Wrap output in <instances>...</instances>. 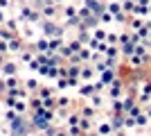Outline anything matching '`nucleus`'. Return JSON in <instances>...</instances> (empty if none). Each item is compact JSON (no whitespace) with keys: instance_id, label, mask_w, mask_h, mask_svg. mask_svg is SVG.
I'll use <instances>...</instances> for the list:
<instances>
[{"instance_id":"nucleus-23","label":"nucleus","mask_w":151,"mask_h":136,"mask_svg":"<svg viewBox=\"0 0 151 136\" xmlns=\"http://www.w3.org/2000/svg\"><path fill=\"white\" fill-rule=\"evenodd\" d=\"M68 48H70L72 52H79V50H81V45H79V41H77V39H72V41H70V43H68Z\"/></svg>"},{"instance_id":"nucleus-21","label":"nucleus","mask_w":151,"mask_h":136,"mask_svg":"<svg viewBox=\"0 0 151 136\" xmlns=\"http://www.w3.org/2000/svg\"><path fill=\"white\" fill-rule=\"evenodd\" d=\"M111 79H113V71H104L101 73V84H108Z\"/></svg>"},{"instance_id":"nucleus-17","label":"nucleus","mask_w":151,"mask_h":136,"mask_svg":"<svg viewBox=\"0 0 151 136\" xmlns=\"http://www.w3.org/2000/svg\"><path fill=\"white\" fill-rule=\"evenodd\" d=\"M68 104H70V97H65V95H59L57 97V107H59V109H65Z\"/></svg>"},{"instance_id":"nucleus-28","label":"nucleus","mask_w":151,"mask_h":136,"mask_svg":"<svg viewBox=\"0 0 151 136\" xmlns=\"http://www.w3.org/2000/svg\"><path fill=\"white\" fill-rule=\"evenodd\" d=\"M12 5H14L12 0H0V9H5V12H7V9H9Z\"/></svg>"},{"instance_id":"nucleus-14","label":"nucleus","mask_w":151,"mask_h":136,"mask_svg":"<svg viewBox=\"0 0 151 136\" xmlns=\"http://www.w3.org/2000/svg\"><path fill=\"white\" fill-rule=\"evenodd\" d=\"M23 86H25L27 91H36V93H38V89H41L38 79H34V77H27V79H25V84H23Z\"/></svg>"},{"instance_id":"nucleus-27","label":"nucleus","mask_w":151,"mask_h":136,"mask_svg":"<svg viewBox=\"0 0 151 136\" xmlns=\"http://www.w3.org/2000/svg\"><path fill=\"white\" fill-rule=\"evenodd\" d=\"M108 12H111V14H120V2H113V5H108Z\"/></svg>"},{"instance_id":"nucleus-1","label":"nucleus","mask_w":151,"mask_h":136,"mask_svg":"<svg viewBox=\"0 0 151 136\" xmlns=\"http://www.w3.org/2000/svg\"><path fill=\"white\" fill-rule=\"evenodd\" d=\"M52 120H54V111H52V109H45V107L32 113V127H36L38 132H43Z\"/></svg>"},{"instance_id":"nucleus-30","label":"nucleus","mask_w":151,"mask_h":136,"mask_svg":"<svg viewBox=\"0 0 151 136\" xmlns=\"http://www.w3.org/2000/svg\"><path fill=\"white\" fill-rule=\"evenodd\" d=\"M5 20H7V12L0 9V25H5Z\"/></svg>"},{"instance_id":"nucleus-35","label":"nucleus","mask_w":151,"mask_h":136,"mask_svg":"<svg viewBox=\"0 0 151 136\" xmlns=\"http://www.w3.org/2000/svg\"><path fill=\"white\" fill-rule=\"evenodd\" d=\"M97 136H99V134H97Z\"/></svg>"},{"instance_id":"nucleus-12","label":"nucleus","mask_w":151,"mask_h":136,"mask_svg":"<svg viewBox=\"0 0 151 136\" xmlns=\"http://www.w3.org/2000/svg\"><path fill=\"white\" fill-rule=\"evenodd\" d=\"M29 109H32V111H38V109H43V97L38 95V93H36V95H34V97L29 100Z\"/></svg>"},{"instance_id":"nucleus-2","label":"nucleus","mask_w":151,"mask_h":136,"mask_svg":"<svg viewBox=\"0 0 151 136\" xmlns=\"http://www.w3.org/2000/svg\"><path fill=\"white\" fill-rule=\"evenodd\" d=\"M38 25H41V32H43V36H47V39H52V36H63V27H59L54 20L43 18Z\"/></svg>"},{"instance_id":"nucleus-8","label":"nucleus","mask_w":151,"mask_h":136,"mask_svg":"<svg viewBox=\"0 0 151 136\" xmlns=\"http://www.w3.org/2000/svg\"><path fill=\"white\" fill-rule=\"evenodd\" d=\"M2 73H5V77H9V75H18V64L12 61V59H7L5 64H2Z\"/></svg>"},{"instance_id":"nucleus-20","label":"nucleus","mask_w":151,"mask_h":136,"mask_svg":"<svg viewBox=\"0 0 151 136\" xmlns=\"http://www.w3.org/2000/svg\"><path fill=\"white\" fill-rule=\"evenodd\" d=\"M97 134H99V136H108V134H111V125H106V123L99 125V127H97Z\"/></svg>"},{"instance_id":"nucleus-34","label":"nucleus","mask_w":151,"mask_h":136,"mask_svg":"<svg viewBox=\"0 0 151 136\" xmlns=\"http://www.w3.org/2000/svg\"><path fill=\"white\" fill-rule=\"evenodd\" d=\"M52 2H57V5H59V2H63V0H52Z\"/></svg>"},{"instance_id":"nucleus-25","label":"nucleus","mask_w":151,"mask_h":136,"mask_svg":"<svg viewBox=\"0 0 151 136\" xmlns=\"http://www.w3.org/2000/svg\"><path fill=\"white\" fill-rule=\"evenodd\" d=\"M81 116H83V118H93V116H95V111H93V107H86V109L81 111Z\"/></svg>"},{"instance_id":"nucleus-6","label":"nucleus","mask_w":151,"mask_h":136,"mask_svg":"<svg viewBox=\"0 0 151 136\" xmlns=\"http://www.w3.org/2000/svg\"><path fill=\"white\" fill-rule=\"evenodd\" d=\"M34 50L36 52H50V39H47V36H36Z\"/></svg>"},{"instance_id":"nucleus-22","label":"nucleus","mask_w":151,"mask_h":136,"mask_svg":"<svg viewBox=\"0 0 151 136\" xmlns=\"http://www.w3.org/2000/svg\"><path fill=\"white\" fill-rule=\"evenodd\" d=\"M77 55H79V59H81V61H86V59H90V50H88V48H81V50L77 52Z\"/></svg>"},{"instance_id":"nucleus-19","label":"nucleus","mask_w":151,"mask_h":136,"mask_svg":"<svg viewBox=\"0 0 151 136\" xmlns=\"http://www.w3.org/2000/svg\"><path fill=\"white\" fill-rule=\"evenodd\" d=\"M65 71H68V77H79V71H81V68L77 64H72L70 68H65Z\"/></svg>"},{"instance_id":"nucleus-7","label":"nucleus","mask_w":151,"mask_h":136,"mask_svg":"<svg viewBox=\"0 0 151 136\" xmlns=\"http://www.w3.org/2000/svg\"><path fill=\"white\" fill-rule=\"evenodd\" d=\"M7 48H9V52H20L23 48H25V43H23V36H14L12 41H7Z\"/></svg>"},{"instance_id":"nucleus-4","label":"nucleus","mask_w":151,"mask_h":136,"mask_svg":"<svg viewBox=\"0 0 151 136\" xmlns=\"http://www.w3.org/2000/svg\"><path fill=\"white\" fill-rule=\"evenodd\" d=\"M20 36L25 41H32V43H34V41H36V30H34V25H32V23H25V25L20 27Z\"/></svg>"},{"instance_id":"nucleus-10","label":"nucleus","mask_w":151,"mask_h":136,"mask_svg":"<svg viewBox=\"0 0 151 136\" xmlns=\"http://www.w3.org/2000/svg\"><path fill=\"white\" fill-rule=\"evenodd\" d=\"M18 23H20L18 18H7V20H5V27L9 30V32H14V34H20V27H18Z\"/></svg>"},{"instance_id":"nucleus-26","label":"nucleus","mask_w":151,"mask_h":136,"mask_svg":"<svg viewBox=\"0 0 151 136\" xmlns=\"http://www.w3.org/2000/svg\"><path fill=\"white\" fill-rule=\"evenodd\" d=\"M57 86H59V89H65V86H70V84H68V77H59V79H57Z\"/></svg>"},{"instance_id":"nucleus-11","label":"nucleus","mask_w":151,"mask_h":136,"mask_svg":"<svg viewBox=\"0 0 151 136\" xmlns=\"http://www.w3.org/2000/svg\"><path fill=\"white\" fill-rule=\"evenodd\" d=\"M5 84H7V91L18 89V86H20V79H18V75H9V77H5Z\"/></svg>"},{"instance_id":"nucleus-33","label":"nucleus","mask_w":151,"mask_h":136,"mask_svg":"<svg viewBox=\"0 0 151 136\" xmlns=\"http://www.w3.org/2000/svg\"><path fill=\"white\" fill-rule=\"evenodd\" d=\"M12 2H25V0H12Z\"/></svg>"},{"instance_id":"nucleus-9","label":"nucleus","mask_w":151,"mask_h":136,"mask_svg":"<svg viewBox=\"0 0 151 136\" xmlns=\"http://www.w3.org/2000/svg\"><path fill=\"white\" fill-rule=\"evenodd\" d=\"M61 48H63V39L61 36H52L50 39V55H57Z\"/></svg>"},{"instance_id":"nucleus-29","label":"nucleus","mask_w":151,"mask_h":136,"mask_svg":"<svg viewBox=\"0 0 151 136\" xmlns=\"http://www.w3.org/2000/svg\"><path fill=\"white\" fill-rule=\"evenodd\" d=\"M7 93V84H5V79H0V95H5Z\"/></svg>"},{"instance_id":"nucleus-5","label":"nucleus","mask_w":151,"mask_h":136,"mask_svg":"<svg viewBox=\"0 0 151 136\" xmlns=\"http://www.w3.org/2000/svg\"><path fill=\"white\" fill-rule=\"evenodd\" d=\"M18 116H25L27 113V109H29V102H27L25 97H16V102H14V107H12Z\"/></svg>"},{"instance_id":"nucleus-15","label":"nucleus","mask_w":151,"mask_h":136,"mask_svg":"<svg viewBox=\"0 0 151 136\" xmlns=\"http://www.w3.org/2000/svg\"><path fill=\"white\" fill-rule=\"evenodd\" d=\"M86 7H88L93 14H101V9H104V7L99 5V0H86Z\"/></svg>"},{"instance_id":"nucleus-13","label":"nucleus","mask_w":151,"mask_h":136,"mask_svg":"<svg viewBox=\"0 0 151 136\" xmlns=\"http://www.w3.org/2000/svg\"><path fill=\"white\" fill-rule=\"evenodd\" d=\"M77 12H79V9H77L75 5H65L63 7V16H65V18H77Z\"/></svg>"},{"instance_id":"nucleus-31","label":"nucleus","mask_w":151,"mask_h":136,"mask_svg":"<svg viewBox=\"0 0 151 136\" xmlns=\"http://www.w3.org/2000/svg\"><path fill=\"white\" fill-rule=\"evenodd\" d=\"M106 39H108V43H115V41H117V36H115V34H108Z\"/></svg>"},{"instance_id":"nucleus-24","label":"nucleus","mask_w":151,"mask_h":136,"mask_svg":"<svg viewBox=\"0 0 151 136\" xmlns=\"http://www.w3.org/2000/svg\"><path fill=\"white\" fill-rule=\"evenodd\" d=\"M79 93H81V95H88V93H93V86H88V84L79 86Z\"/></svg>"},{"instance_id":"nucleus-18","label":"nucleus","mask_w":151,"mask_h":136,"mask_svg":"<svg viewBox=\"0 0 151 136\" xmlns=\"http://www.w3.org/2000/svg\"><path fill=\"white\" fill-rule=\"evenodd\" d=\"M93 68H81V71H79V77L81 79H93Z\"/></svg>"},{"instance_id":"nucleus-16","label":"nucleus","mask_w":151,"mask_h":136,"mask_svg":"<svg viewBox=\"0 0 151 136\" xmlns=\"http://www.w3.org/2000/svg\"><path fill=\"white\" fill-rule=\"evenodd\" d=\"M2 118H5V123L9 125V123H14V120L18 118V113H16V111H14V109H5V113H2Z\"/></svg>"},{"instance_id":"nucleus-32","label":"nucleus","mask_w":151,"mask_h":136,"mask_svg":"<svg viewBox=\"0 0 151 136\" xmlns=\"http://www.w3.org/2000/svg\"><path fill=\"white\" fill-rule=\"evenodd\" d=\"M54 136H70V134H65V132H57Z\"/></svg>"},{"instance_id":"nucleus-3","label":"nucleus","mask_w":151,"mask_h":136,"mask_svg":"<svg viewBox=\"0 0 151 136\" xmlns=\"http://www.w3.org/2000/svg\"><path fill=\"white\" fill-rule=\"evenodd\" d=\"M41 14H43V18L54 20L59 16V5H57V2H52V0H43V5H41Z\"/></svg>"}]
</instances>
